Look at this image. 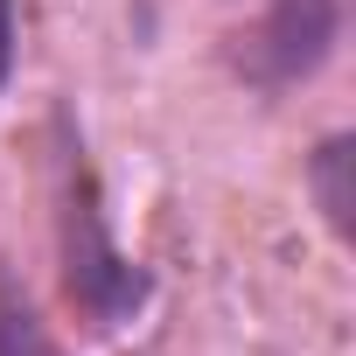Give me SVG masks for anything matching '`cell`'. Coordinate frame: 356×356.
Wrapping results in <instances>:
<instances>
[{
	"label": "cell",
	"instance_id": "1",
	"mask_svg": "<svg viewBox=\"0 0 356 356\" xmlns=\"http://www.w3.org/2000/svg\"><path fill=\"white\" fill-rule=\"evenodd\" d=\"M63 147H56V259H63V300L91 335H112L126 321L147 314L154 300V273L119 245L98 168L84 161V140H70V119H56Z\"/></svg>",
	"mask_w": 356,
	"mask_h": 356
},
{
	"label": "cell",
	"instance_id": "2",
	"mask_svg": "<svg viewBox=\"0 0 356 356\" xmlns=\"http://www.w3.org/2000/svg\"><path fill=\"white\" fill-rule=\"evenodd\" d=\"M245 22L224 35V70L259 91L286 98L293 84L321 77L342 49V0H245Z\"/></svg>",
	"mask_w": 356,
	"mask_h": 356
},
{
	"label": "cell",
	"instance_id": "3",
	"mask_svg": "<svg viewBox=\"0 0 356 356\" xmlns=\"http://www.w3.org/2000/svg\"><path fill=\"white\" fill-rule=\"evenodd\" d=\"M300 182H307V196H314L328 238L349 245V238H356V133H342V126L321 133L314 154L300 161Z\"/></svg>",
	"mask_w": 356,
	"mask_h": 356
},
{
	"label": "cell",
	"instance_id": "4",
	"mask_svg": "<svg viewBox=\"0 0 356 356\" xmlns=\"http://www.w3.org/2000/svg\"><path fill=\"white\" fill-rule=\"evenodd\" d=\"M0 356H63L49 321H42V307L29 300V286L8 266H0Z\"/></svg>",
	"mask_w": 356,
	"mask_h": 356
},
{
	"label": "cell",
	"instance_id": "5",
	"mask_svg": "<svg viewBox=\"0 0 356 356\" xmlns=\"http://www.w3.org/2000/svg\"><path fill=\"white\" fill-rule=\"evenodd\" d=\"M15 63H22V0H0V98L15 84Z\"/></svg>",
	"mask_w": 356,
	"mask_h": 356
}]
</instances>
